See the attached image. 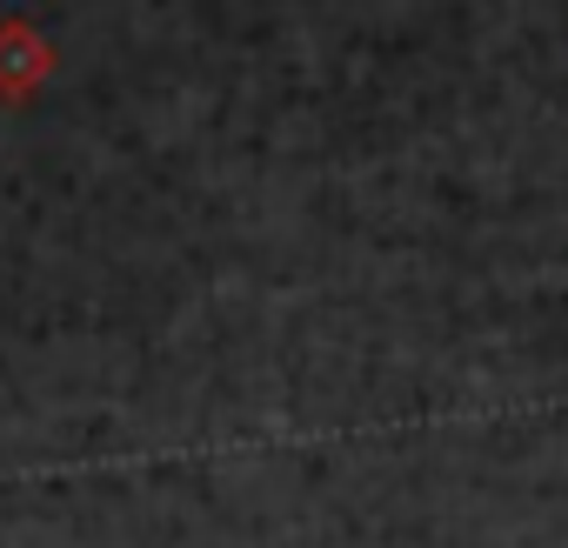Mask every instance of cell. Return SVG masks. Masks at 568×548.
I'll list each match as a JSON object with an SVG mask.
<instances>
[{
	"instance_id": "6da1fadb",
	"label": "cell",
	"mask_w": 568,
	"mask_h": 548,
	"mask_svg": "<svg viewBox=\"0 0 568 548\" xmlns=\"http://www.w3.org/2000/svg\"><path fill=\"white\" fill-rule=\"evenodd\" d=\"M41 74H48V41L28 21H0V101L34 94Z\"/></svg>"
}]
</instances>
